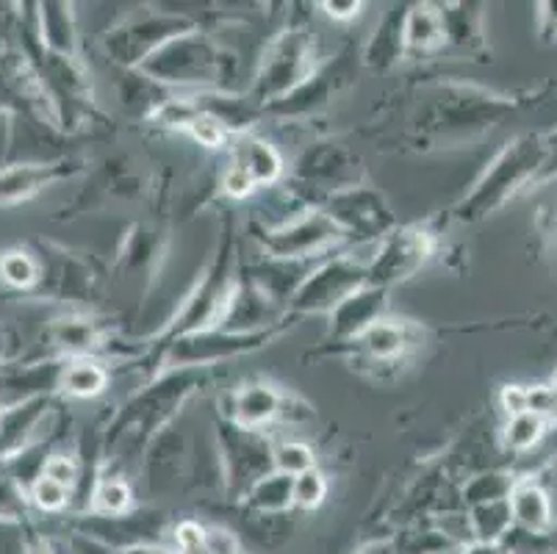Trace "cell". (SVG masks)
Listing matches in <instances>:
<instances>
[{
  "mask_svg": "<svg viewBox=\"0 0 557 554\" xmlns=\"http://www.w3.org/2000/svg\"><path fill=\"white\" fill-rule=\"evenodd\" d=\"M544 136H524L516 139L508 150L494 161L488 175L478 186L472 197H469V217H480L488 213L491 208L503 206L513 192L533 186L535 175H539L541 164H544Z\"/></svg>",
  "mask_w": 557,
  "mask_h": 554,
  "instance_id": "cell-1",
  "label": "cell"
},
{
  "mask_svg": "<svg viewBox=\"0 0 557 554\" xmlns=\"http://www.w3.org/2000/svg\"><path fill=\"white\" fill-rule=\"evenodd\" d=\"M308 45L302 37H286L272 48V53L263 61L261 91L263 95H281L300 84L306 75Z\"/></svg>",
  "mask_w": 557,
  "mask_h": 554,
  "instance_id": "cell-2",
  "label": "cell"
},
{
  "mask_svg": "<svg viewBox=\"0 0 557 554\" xmlns=\"http://www.w3.org/2000/svg\"><path fill=\"white\" fill-rule=\"evenodd\" d=\"M510 516H513V527L527 532H546L555 527V516H552V500L539 482L527 480L516 482L513 491L508 496Z\"/></svg>",
  "mask_w": 557,
  "mask_h": 554,
  "instance_id": "cell-3",
  "label": "cell"
},
{
  "mask_svg": "<svg viewBox=\"0 0 557 554\" xmlns=\"http://www.w3.org/2000/svg\"><path fill=\"white\" fill-rule=\"evenodd\" d=\"M469 525H472L474 541H478L480 546H499L503 538L510 532V527H513V516H510L508 500L474 505L472 521H469Z\"/></svg>",
  "mask_w": 557,
  "mask_h": 554,
  "instance_id": "cell-4",
  "label": "cell"
},
{
  "mask_svg": "<svg viewBox=\"0 0 557 554\" xmlns=\"http://www.w3.org/2000/svg\"><path fill=\"white\" fill-rule=\"evenodd\" d=\"M331 236H336V225L325 217H313V220L295 225L292 231L277 233L272 247H275L277 256H300V253L311 250L317 244L327 242Z\"/></svg>",
  "mask_w": 557,
  "mask_h": 554,
  "instance_id": "cell-5",
  "label": "cell"
},
{
  "mask_svg": "<svg viewBox=\"0 0 557 554\" xmlns=\"http://www.w3.org/2000/svg\"><path fill=\"white\" fill-rule=\"evenodd\" d=\"M356 286H358L356 272H349V269H344L342 263H338L336 281L331 283V267H327L325 272H319L317 278L302 288L300 299L306 305H313V308H322V305H342Z\"/></svg>",
  "mask_w": 557,
  "mask_h": 554,
  "instance_id": "cell-6",
  "label": "cell"
},
{
  "mask_svg": "<svg viewBox=\"0 0 557 554\" xmlns=\"http://www.w3.org/2000/svg\"><path fill=\"white\" fill-rule=\"evenodd\" d=\"M447 39V25L444 17L433 7H419L410 12L405 23V45L410 50H433Z\"/></svg>",
  "mask_w": 557,
  "mask_h": 554,
  "instance_id": "cell-7",
  "label": "cell"
},
{
  "mask_svg": "<svg viewBox=\"0 0 557 554\" xmlns=\"http://www.w3.org/2000/svg\"><path fill=\"white\" fill-rule=\"evenodd\" d=\"M42 399H34V403H25L0 416V455H12V452L20 450L28 430L37 424L39 414H42Z\"/></svg>",
  "mask_w": 557,
  "mask_h": 554,
  "instance_id": "cell-8",
  "label": "cell"
},
{
  "mask_svg": "<svg viewBox=\"0 0 557 554\" xmlns=\"http://www.w3.org/2000/svg\"><path fill=\"white\" fill-rule=\"evenodd\" d=\"M53 177L50 167H12L0 172V202H14L34 195Z\"/></svg>",
  "mask_w": 557,
  "mask_h": 554,
  "instance_id": "cell-9",
  "label": "cell"
},
{
  "mask_svg": "<svg viewBox=\"0 0 557 554\" xmlns=\"http://www.w3.org/2000/svg\"><path fill=\"white\" fill-rule=\"evenodd\" d=\"M281 410V399L270 385H250L239 394V405H236V416H239L242 427H258L263 421H270L272 416Z\"/></svg>",
  "mask_w": 557,
  "mask_h": 554,
  "instance_id": "cell-10",
  "label": "cell"
},
{
  "mask_svg": "<svg viewBox=\"0 0 557 554\" xmlns=\"http://www.w3.org/2000/svg\"><path fill=\"white\" fill-rule=\"evenodd\" d=\"M236 167L250 172L256 183H270L281 175V156L267 141H245L242 145V159L236 161Z\"/></svg>",
  "mask_w": 557,
  "mask_h": 554,
  "instance_id": "cell-11",
  "label": "cell"
},
{
  "mask_svg": "<svg viewBox=\"0 0 557 554\" xmlns=\"http://www.w3.org/2000/svg\"><path fill=\"white\" fill-rule=\"evenodd\" d=\"M546 433V419L539 414H519L510 416L508 427H505V446L513 452H527L533 450Z\"/></svg>",
  "mask_w": 557,
  "mask_h": 554,
  "instance_id": "cell-12",
  "label": "cell"
},
{
  "mask_svg": "<svg viewBox=\"0 0 557 554\" xmlns=\"http://www.w3.org/2000/svg\"><path fill=\"white\" fill-rule=\"evenodd\" d=\"M505 554H557V530L527 532L519 527H510L508 535L499 543Z\"/></svg>",
  "mask_w": 557,
  "mask_h": 554,
  "instance_id": "cell-13",
  "label": "cell"
},
{
  "mask_svg": "<svg viewBox=\"0 0 557 554\" xmlns=\"http://www.w3.org/2000/svg\"><path fill=\"white\" fill-rule=\"evenodd\" d=\"M363 347L374 358H397L405 349L403 328L388 322H372L363 330Z\"/></svg>",
  "mask_w": 557,
  "mask_h": 554,
  "instance_id": "cell-14",
  "label": "cell"
},
{
  "mask_svg": "<svg viewBox=\"0 0 557 554\" xmlns=\"http://www.w3.org/2000/svg\"><path fill=\"white\" fill-rule=\"evenodd\" d=\"M62 385L67 394L73 396H95L106 389V372L98 364H89V360H78V364L67 366L64 372Z\"/></svg>",
  "mask_w": 557,
  "mask_h": 554,
  "instance_id": "cell-15",
  "label": "cell"
},
{
  "mask_svg": "<svg viewBox=\"0 0 557 554\" xmlns=\"http://www.w3.org/2000/svg\"><path fill=\"white\" fill-rule=\"evenodd\" d=\"M0 278L9 283V286H17V288H28L37 283L39 278V267L28 253H3L0 256Z\"/></svg>",
  "mask_w": 557,
  "mask_h": 554,
  "instance_id": "cell-16",
  "label": "cell"
},
{
  "mask_svg": "<svg viewBox=\"0 0 557 554\" xmlns=\"http://www.w3.org/2000/svg\"><path fill=\"white\" fill-rule=\"evenodd\" d=\"M292 482L286 475L281 477H267L263 482H258L256 491H252V505L261 507V510H283V507L292 505Z\"/></svg>",
  "mask_w": 557,
  "mask_h": 554,
  "instance_id": "cell-17",
  "label": "cell"
},
{
  "mask_svg": "<svg viewBox=\"0 0 557 554\" xmlns=\"http://www.w3.org/2000/svg\"><path fill=\"white\" fill-rule=\"evenodd\" d=\"M48 9V12H42V30H45V39H48V45L53 50H59V53H67L70 48H73V34H70V7H55L59 12H50V7H42Z\"/></svg>",
  "mask_w": 557,
  "mask_h": 554,
  "instance_id": "cell-18",
  "label": "cell"
},
{
  "mask_svg": "<svg viewBox=\"0 0 557 554\" xmlns=\"http://www.w3.org/2000/svg\"><path fill=\"white\" fill-rule=\"evenodd\" d=\"M325 494H327L325 477L319 475V471H313V469L302 471V475H297L295 482H292V500H295V505L306 507V510L322 505Z\"/></svg>",
  "mask_w": 557,
  "mask_h": 554,
  "instance_id": "cell-19",
  "label": "cell"
},
{
  "mask_svg": "<svg viewBox=\"0 0 557 554\" xmlns=\"http://www.w3.org/2000/svg\"><path fill=\"white\" fill-rule=\"evenodd\" d=\"M516 482L508 480L505 475H488V477H478V480L469 485L466 496L474 505H485V502H496V500H508L510 491H513Z\"/></svg>",
  "mask_w": 557,
  "mask_h": 554,
  "instance_id": "cell-20",
  "label": "cell"
},
{
  "mask_svg": "<svg viewBox=\"0 0 557 554\" xmlns=\"http://www.w3.org/2000/svg\"><path fill=\"white\" fill-rule=\"evenodd\" d=\"M95 507L103 513H125L131 507V488L123 480H103L95 491Z\"/></svg>",
  "mask_w": 557,
  "mask_h": 554,
  "instance_id": "cell-21",
  "label": "cell"
},
{
  "mask_svg": "<svg viewBox=\"0 0 557 554\" xmlns=\"http://www.w3.org/2000/svg\"><path fill=\"white\" fill-rule=\"evenodd\" d=\"M275 460H277V469L288 477H297L302 475V471L313 469L311 450L302 444H283L281 450L275 452Z\"/></svg>",
  "mask_w": 557,
  "mask_h": 554,
  "instance_id": "cell-22",
  "label": "cell"
},
{
  "mask_svg": "<svg viewBox=\"0 0 557 554\" xmlns=\"http://www.w3.org/2000/svg\"><path fill=\"white\" fill-rule=\"evenodd\" d=\"M67 488L59 485V482L48 480V477H39L32 488L34 505L42 507V510H62L67 505Z\"/></svg>",
  "mask_w": 557,
  "mask_h": 554,
  "instance_id": "cell-23",
  "label": "cell"
},
{
  "mask_svg": "<svg viewBox=\"0 0 557 554\" xmlns=\"http://www.w3.org/2000/svg\"><path fill=\"white\" fill-rule=\"evenodd\" d=\"M186 128H189L191 136L200 139L202 145L216 147L225 141V128H222V122L211 114H195L189 122H186Z\"/></svg>",
  "mask_w": 557,
  "mask_h": 554,
  "instance_id": "cell-24",
  "label": "cell"
},
{
  "mask_svg": "<svg viewBox=\"0 0 557 554\" xmlns=\"http://www.w3.org/2000/svg\"><path fill=\"white\" fill-rule=\"evenodd\" d=\"M42 477H48V480L59 482V485H64L70 491V485H73V482L78 480V469H75V464H73V460H70V457L53 455V457H48V460H45Z\"/></svg>",
  "mask_w": 557,
  "mask_h": 554,
  "instance_id": "cell-25",
  "label": "cell"
},
{
  "mask_svg": "<svg viewBox=\"0 0 557 554\" xmlns=\"http://www.w3.org/2000/svg\"><path fill=\"white\" fill-rule=\"evenodd\" d=\"M202 530L195 521H184V525L175 530V541H178V554H200L202 552Z\"/></svg>",
  "mask_w": 557,
  "mask_h": 554,
  "instance_id": "cell-26",
  "label": "cell"
},
{
  "mask_svg": "<svg viewBox=\"0 0 557 554\" xmlns=\"http://www.w3.org/2000/svg\"><path fill=\"white\" fill-rule=\"evenodd\" d=\"M202 552L206 554H239V543L231 532L209 530L202 535Z\"/></svg>",
  "mask_w": 557,
  "mask_h": 554,
  "instance_id": "cell-27",
  "label": "cell"
},
{
  "mask_svg": "<svg viewBox=\"0 0 557 554\" xmlns=\"http://www.w3.org/2000/svg\"><path fill=\"white\" fill-rule=\"evenodd\" d=\"M544 150H546L544 164H541L533 186H544V183L555 181L557 177V131H552L549 136H544Z\"/></svg>",
  "mask_w": 557,
  "mask_h": 554,
  "instance_id": "cell-28",
  "label": "cell"
},
{
  "mask_svg": "<svg viewBox=\"0 0 557 554\" xmlns=\"http://www.w3.org/2000/svg\"><path fill=\"white\" fill-rule=\"evenodd\" d=\"M59 342L67 344V347L73 349H84L92 342V330H89L86 322H67L59 328Z\"/></svg>",
  "mask_w": 557,
  "mask_h": 554,
  "instance_id": "cell-29",
  "label": "cell"
},
{
  "mask_svg": "<svg viewBox=\"0 0 557 554\" xmlns=\"http://www.w3.org/2000/svg\"><path fill=\"white\" fill-rule=\"evenodd\" d=\"M539 30L544 42H555L557 39V0L539 3Z\"/></svg>",
  "mask_w": 557,
  "mask_h": 554,
  "instance_id": "cell-30",
  "label": "cell"
},
{
  "mask_svg": "<svg viewBox=\"0 0 557 554\" xmlns=\"http://www.w3.org/2000/svg\"><path fill=\"white\" fill-rule=\"evenodd\" d=\"M225 189L227 195L233 197H245L256 189V181H252L250 172H245L242 167H233V170L225 175Z\"/></svg>",
  "mask_w": 557,
  "mask_h": 554,
  "instance_id": "cell-31",
  "label": "cell"
},
{
  "mask_svg": "<svg viewBox=\"0 0 557 554\" xmlns=\"http://www.w3.org/2000/svg\"><path fill=\"white\" fill-rule=\"evenodd\" d=\"M322 9H325L327 14H331L333 20H352L358 17V12L363 9V3H358V0H325L322 3Z\"/></svg>",
  "mask_w": 557,
  "mask_h": 554,
  "instance_id": "cell-32",
  "label": "cell"
},
{
  "mask_svg": "<svg viewBox=\"0 0 557 554\" xmlns=\"http://www.w3.org/2000/svg\"><path fill=\"white\" fill-rule=\"evenodd\" d=\"M503 408L508 410V416L527 414V389H521V385H508V389L503 391Z\"/></svg>",
  "mask_w": 557,
  "mask_h": 554,
  "instance_id": "cell-33",
  "label": "cell"
},
{
  "mask_svg": "<svg viewBox=\"0 0 557 554\" xmlns=\"http://www.w3.org/2000/svg\"><path fill=\"white\" fill-rule=\"evenodd\" d=\"M116 554H175L166 546H159V543H131V546L120 549Z\"/></svg>",
  "mask_w": 557,
  "mask_h": 554,
  "instance_id": "cell-34",
  "label": "cell"
},
{
  "mask_svg": "<svg viewBox=\"0 0 557 554\" xmlns=\"http://www.w3.org/2000/svg\"><path fill=\"white\" fill-rule=\"evenodd\" d=\"M544 186H549V189H552V195H555V206H552V208H546V211H549L552 222H555V225H557V177H555V181L544 183Z\"/></svg>",
  "mask_w": 557,
  "mask_h": 554,
  "instance_id": "cell-35",
  "label": "cell"
},
{
  "mask_svg": "<svg viewBox=\"0 0 557 554\" xmlns=\"http://www.w3.org/2000/svg\"><path fill=\"white\" fill-rule=\"evenodd\" d=\"M361 554H392V549H388V546H372V549H367V552H361Z\"/></svg>",
  "mask_w": 557,
  "mask_h": 554,
  "instance_id": "cell-36",
  "label": "cell"
},
{
  "mask_svg": "<svg viewBox=\"0 0 557 554\" xmlns=\"http://www.w3.org/2000/svg\"><path fill=\"white\" fill-rule=\"evenodd\" d=\"M28 554H50V549L42 546V543H34V546L28 549Z\"/></svg>",
  "mask_w": 557,
  "mask_h": 554,
  "instance_id": "cell-37",
  "label": "cell"
},
{
  "mask_svg": "<svg viewBox=\"0 0 557 554\" xmlns=\"http://www.w3.org/2000/svg\"><path fill=\"white\" fill-rule=\"evenodd\" d=\"M549 391H552V396H555V405H557V378H555V380H552Z\"/></svg>",
  "mask_w": 557,
  "mask_h": 554,
  "instance_id": "cell-38",
  "label": "cell"
}]
</instances>
